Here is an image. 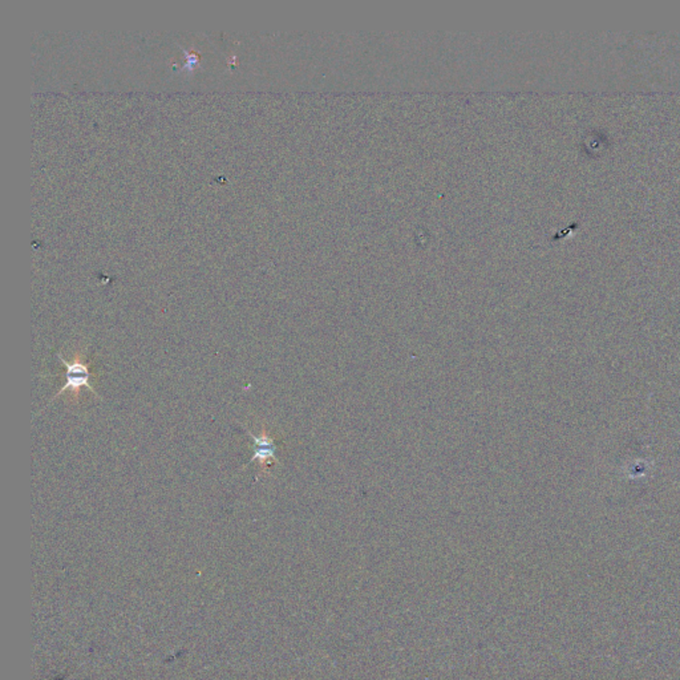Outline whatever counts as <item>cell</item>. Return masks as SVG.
<instances>
[{
	"mask_svg": "<svg viewBox=\"0 0 680 680\" xmlns=\"http://www.w3.org/2000/svg\"><path fill=\"white\" fill-rule=\"evenodd\" d=\"M58 359L64 364V367H65V379H67V382L61 387L59 392L49 400V403L44 408H47L55 399H58L60 394H63L64 392H71L72 402L73 403H77V400L80 397V391L83 388H86L88 391H91L92 394H96L98 399H101L100 394L96 392L95 388L89 383L91 378H94V375L89 371V363H86L84 360L83 355L80 352H76L75 354L72 361H67L65 359L63 358L61 354H58Z\"/></svg>",
	"mask_w": 680,
	"mask_h": 680,
	"instance_id": "obj_1",
	"label": "cell"
},
{
	"mask_svg": "<svg viewBox=\"0 0 680 680\" xmlns=\"http://www.w3.org/2000/svg\"><path fill=\"white\" fill-rule=\"evenodd\" d=\"M243 430H246V433L252 439V445H254L252 447L254 454H252V457H251L248 466H250L251 463H254V461H258V466L261 468V470L264 472L266 466L270 464V461L278 463L276 444H275L274 439L267 433L264 425L262 427V433L259 436H255L251 430L245 428V427H243Z\"/></svg>",
	"mask_w": 680,
	"mask_h": 680,
	"instance_id": "obj_2",
	"label": "cell"
}]
</instances>
